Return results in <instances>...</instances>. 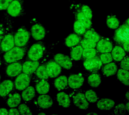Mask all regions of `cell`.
Returning <instances> with one entry per match:
<instances>
[{
	"label": "cell",
	"mask_w": 129,
	"mask_h": 115,
	"mask_svg": "<svg viewBox=\"0 0 129 115\" xmlns=\"http://www.w3.org/2000/svg\"><path fill=\"white\" fill-rule=\"evenodd\" d=\"M7 18L6 33L0 44V49L5 52L11 50L15 46L13 23L9 17Z\"/></svg>",
	"instance_id": "6da1fadb"
},
{
	"label": "cell",
	"mask_w": 129,
	"mask_h": 115,
	"mask_svg": "<svg viewBox=\"0 0 129 115\" xmlns=\"http://www.w3.org/2000/svg\"><path fill=\"white\" fill-rule=\"evenodd\" d=\"M27 47H19L15 46L11 50L5 52L3 59L7 63L17 62L23 59L26 54Z\"/></svg>",
	"instance_id": "7a4b0ae2"
},
{
	"label": "cell",
	"mask_w": 129,
	"mask_h": 115,
	"mask_svg": "<svg viewBox=\"0 0 129 115\" xmlns=\"http://www.w3.org/2000/svg\"><path fill=\"white\" fill-rule=\"evenodd\" d=\"M46 47L43 42H39L32 45L28 50L27 57L29 60L39 61L45 55Z\"/></svg>",
	"instance_id": "3957f363"
},
{
	"label": "cell",
	"mask_w": 129,
	"mask_h": 115,
	"mask_svg": "<svg viewBox=\"0 0 129 115\" xmlns=\"http://www.w3.org/2000/svg\"><path fill=\"white\" fill-rule=\"evenodd\" d=\"M31 34L25 26H21L14 34V39L15 46L24 47L27 46Z\"/></svg>",
	"instance_id": "277c9868"
},
{
	"label": "cell",
	"mask_w": 129,
	"mask_h": 115,
	"mask_svg": "<svg viewBox=\"0 0 129 115\" xmlns=\"http://www.w3.org/2000/svg\"><path fill=\"white\" fill-rule=\"evenodd\" d=\"M24 0H13L9 5L7 11L8 15L13 17L23 16L25 15Z\"/></svg>",
	"instance_id": "5b68a950"
},
{
	"label": "cell",
	"mask_w": 129,
	"mask_h": 115,
	"mask_svg": "<svg viewBox=\"0 0 129 115\" xmlns=\"http://www.w3.org/2000/svg\"><path fill=\"white\" fill-rule=\"evenodd\" d=\"M30 22L32 24L30 34L32 38L36 41L43 40L48 31L36 20L31 19Z\"/></svg>",
	"instance_id": "8992f818"
},
{
	"label": "cell",
	"mask_w": 129,
	"mask_h": 115,
	"mask_svg": "<svg viewBox=\"0 0 129 115\" xmlns=\"http://www.w3.org/2000/svg\"><path fill=\"white\" fill-rule=\"evenodd\" d=\"M114 41L119 45L129 41V26L124 23L116 29L113 37Z\"/></svg>",
	"instance_id": "52a82bcc"
},
{
	"label": "cell",
	"mask_w": 129,
	"mask_h": 115,
	"mask_svg": "<svg viewBox=\"0 0 129 115\" xmlns=\"http://www.w3.org/2000/svg\"><path fill=\"white\" fill-rule=\"evenodd\" d=\"M75 91L71 95L75 105L81 109H87L88 108L89 104L84 94L80 90Z\"/></svg>",
	"instance_id": "ba28073f"
},
{
	"label": "cell",
	"mask_w": 129,
	"mask_h": 115,
	"mask_svg": "<svg viewBox=\"0 0 129 115\" xmlns=\"http://www.w3.org/2000/svg\"><path fill=\"white\" fill-rule=\"evenodd\" d=\"M102 63L100 57L95 56L90 59H86L83 63L84 66L87 70L91 72H96L100 69Z\"/></svg>",
	"instance_id": "9c48e42d"
},
{
	"label": "cell",
	"mask_w": 129,
	"mask_h": 115,
	"mask_svg": "<svg viewBox=\"0 0 129 115\" xmlns=\"http://www.w3.org/2000/svg\"><path fill=\"white\" fill-rule=\"evenodd\" d=\"M30 82L29 75L24 73L19 75L15 79L14 86L16 89L23 90L29 86Z\"/></svg>",
	"instance_id": "30bf717a"
},
{
	"label": "cell",
	"mask_w": 129,
	"mask_h": 115,
	"mask_svg": "<svg viewBox=\"0 0 129 115\" xmlns=\"http://www.w3.org/2000/svg\"><path fill=\"white\" fill-rule=\"evenodd\" d=\"M96 48L100 53H110L112 50L113 43L109 39L102 37L96 43Z\"/></svg>",
	"instance_id": "8fae6325"
},
{
	"label": "cell",
	"mask_w": 129,
	"mask_h": 115,
	"mask_svg": "<svg viewBox=\"0 0 129 115\" xmlns=\"http://www.w3.org/2000/svg\"><path fill=\"white\" fill-rule=\"evenodd\" d=\"M73 13L75 20L82 24L87 30L92 28V24L91 20L89 19L84 16L79 8L78 5L74 6Z\"/></svg>",
	"instance_id": "7c38bea8"
},
{
	"label": "cell",
	"mask_w": 129,
	"mask_h": 115,
	"mask_svg": "<svg viewBox=\"0 0 129 115\" xmlns=\"http://www.w3.org/2000/svg\"><path fill=\"white\" fill-rule=\"evenodd\" d=\"M46 68L49 77H57L61 73V67L54 60H50L46 64Z\"/></svg>",
	"instance_id": "4fadbf2b"
},
{
	"label": "cell",
	"mask_w": 129,
	"mask_h": 115,
	"mask_svg": "<svg viewBox=\"0 0 129 115\" xmlns=\"http://www.w3.org/2000/svg\"><path fill=\"white\" fill-rule=\"evenodd\" d=\"M54 59L61 67L64 69L69 70L72 67V61L68 55L58 53L54 55Z\"/></svg>",
	"instance_id": "5bb4252c"
},
{
	"label": "cell",
	"mask_w": 129,
	"mask_h": 115,
	"mask_svg": "<svg viewBox=\"0 0 129 115\" xmlns=\"http://www.w3.org/2000/svg\"><path fill=\"white\" fill-rule=\"evenodd\" d=\"M84 81V78L81 74L71 75L68 79V85L72 89H77L83 85Z\"/></svg>",
	"instance_id": "9a60e30c"
},
{
	"label": "cell",
	"mask_w": 129,
	"mask_h": 115,
	"mask_svg": "<svg viewBox=\"0 0 129 115\" xmlns=\"http://www.w3.org/2000/svg\"><path fill=\"white\" fill-rule=\"evenodd\" d=\"M22 71V65L21 62H17L10 63L6 69V74L10 77H14L20 74Z\"/></svg>",
	"instance_id": "2e32d148"
},
{
	"label": "cell",
	"mask_w": 129,
	"mask_h": 115,
	"mask_svg": "<svg viewBox=\"0 0 129 115\" xmlns=\"http://www.w3.org/2000/svg\"><path fill=\"white\" fill-rule=\"evenodd\" d=\"M40 65L39 61H26L22 65V72L23 73L30 75L34 73Z\"/></svg>",
	"instance_id": "e0dca14e"
},
{
	"label": "cell",
	"mask_w": 129,
	"mask_h": 115,
	"mask_svg": "<svg viewBox=\"0 0 129 115\" xmlns=\"http://www.w3.org/2000/svg\"><path fill=\"white\" fill-rule=\"evenodd\" d=\"M14 84L10 80H6L0 83V96L5 97L13 90Z\"/></svg>",
	"instance_id": "ac0fdd59"
},
{
	"label": "cell",
	"mask_w": 129,
	"mask_h": 115,
	"mask_svg": "<svg viewBox=\"0 0 129 115\" xmlns=\"http://www.w3.org/2000/svg\"><path fill=\"white\" fill-rule=\"evenodd\" d=\"M37 104L42 109H47L52 107L53 104V100L51 97L48 95H42L37 98Z\"/></svg>",
	"instance_id": "d6986e66"
},
{
	"label": "cell",
	"mask_w": 129,
	"mask_h": 115,
	"mask_svg": "<svg viewBox=\"0 0 129 115\" xmlns=\"http://www.w3.org/2000/svg\"><path fill=\"white\" fill-rule=\"evenodd\" d=\"M117 71V65L114 62L107 63L102 68L103 74L106 77L114 75Z\"/></svg>",
	"instance_id": "ffe728a7"
},
{
	"label": "cell",
	"mask_w": 129,
	"mask_h": 115,
	"mask_svg": "<svg viewBox=\"0 0 129 115\" xmlns=\"http://www.w3.org/2000/svg\"><path fill=\"white\" fill-rule=\"evenodd\" d=\"M114 101L111 99L103 98L99 100L97 103L98 108L102 110H109L114 106Z\"/></svg>",
	"instance_id": "44dd1931"
},
{
	"label": "cell",
	"mask_w": 129,
	"mask_h": 115,
	"mask_svg": "<svg viewBox=\"0 0 129 115\" xmlns=\"http://www.w3.org/2000/svg\"><path fill=\"white\" fill-rule=\"evenodd\" d=\"M21 95L17 93L10 94L7 101V105L11 108H15L18 106L21 103Z\"/></svg>",
	"instance_id": "7402d4cb"
},
{
	"label": "cell",
	"mask_w": 129,
	"mask_h": 115,
	"mask_svg": "<svg viewBox=\"0 0 129 115\" xmlns=\"http://www.w3.org/2000/svg\"><path fill=\"white\" fill-rule=\"evenodd\" d=\"M82 36L74 33L69 35L65 39V44L69 47H74L80 44Z\"/></svg>",
	"instance_id": "603a6c76"
},
{
	"label": "cell",
	"mask_w": 129,
	"mask_h": 115,
	"mask_svg": "<svg viewBox=\"0 0 129 115\" xmlns=\"http://www.w3.org/2000/svg\"><path fill=\"white\" fill-rule=\"evenodd\" d=\"M111 54L113 59L117 62H119L126 56V53L122 47L119 45H116L112 49Z\"/></svg>",
	"instance_id": "cb8c5ba5"
},
{
	"label": "cell",
	"mask_w": 129,
	"mask_h": 115,
	"mask_svg": "<svg viewBox=\"0 0 129 115\" xmlns=\"http://www.w3.org/2000/svg\"><path fill=\"white\" fill-rule=\"evenodd\" d=\"M56 99L58 105L63 107L68 108L70 106L71 100L69 96L63 92L57 94Z\"/></svg>",
	"instance_id": "d4e9b609"
},
{
	"label": "cell",
	"mask_w": 129,
	"mask_h": 115,
	"mask_svg": "<svg viewBox=\"0 0 129 115\" xmlns=\"http://www.w3.org/2000/svg\"><path fill=\"white\" fill-rule=\"evenodd\" d=\"M54 87L58 90L60 91L66 89L68 86L67 77L65 76H60L54 80Z\"/></svg>",
	"instance_id": "484cf974"
},
{
	"label": "cell",
	"mask_w": 129,
	"mask_h": 115,
	"mask_svg": "<svg viewBox=\"0 0 129 115\" xmlns=\"http://www.w3.org/2000/svg\"><path fill=\"white\" fill-rule=\"evenodd\" d=\"M50 85L48 80H41L36 84V89L38 94H45L49 92Z\"/></svg>",
	"instance_id": "4316f807"
},
{
	"label": "cell",
	"mask_w": 129,
	"mask_h": 115,
	"mask_svg": "<svg viewBox=\"0 0 129 115\" xmlns=\"http://www.w3.org/2000/svg\"><path fill=\"white\" fill-rule=\"evenodd\" d=\"M87 82L89 85L92 87H98L101 83V78L100 75L95 72L90 75L88 77Z\"/></svg>",
	"instance_id": "83f0119b"
},
{
	"label": "cell",
	"mask_w": 129,
	"mask_h": 115,
	"mask_svg": "<svg viewBox=\"0 0 129 115\" xmlns=\"http://www.w3.org/2000/svg\"><path fill=\"white\" fill-rule=\"evenodd\" d=\"M82 37L83 38L89 39L96 43L102 37L98 34L92 28L87 30Z\"/></svg>",
	"instance_id": "f1b7e54d"
},
{
	"label": "cell",
	"mask_w": 129,
	"mask_h": 115,
	"mask_svg": "<svg viewBox=\"0 0 129 115\" xmlns=\"http://www.w3.org/2000/svg\"><path fill=\"white\" fill-rule=\"evenodd\" d=\"M34 73V74L37 78L41 80H48L49 76L47 74L46 68V64H43L39 65Z\"/></svg>",
	"instance_id": "f546056e"
},
{
	"label": "cell",
	"mask_w": 129,
	"mask_h": 115,
	"mask_svg": "<svg viewBox=\"0 0 129 115\" xmlns=\"http://www.w3.org/2000/svg\"><path fill=\"white\" fill-rule=\"evenodd\" d=\"M118 79L126 86L129 85V72L128 71L120 69L118 71L117 73Z\"/></svg>",
	"instance_id": "4dcf8cb0"
},
{
	"label": "cell",
	"mask_w": 129,
	"mask_h": 115,
	"mask_svg": "<svg viewBox=\"0 0 129 115\" xmlns=\"http://www.w3.org/2000/svg\"><path fill=\"white\" fill-rule=\"evenodd\" d=\"M106 24L110 29L116 30L120 26V22L115 15L110 14L107 17Z\"/></svg>",
	"instance_id": "1f68e13d"
},
{
	"label": "cell",
	"mask_w": 129,
	"mask_h": 115,
	"mask_svg": "<svg viewBox=\"0 0 129 115\" xmlns=\"http://www.w3.org/2000/svg\"><path fill=\"white\" fill-rule=\"evenodd\" d=\"M35 91L33 87L28 86L23 90L22 93V98L24 101H29L35 97Z\"/></svg>",
	"instance_id": "d6a6232c"
},
{
	"label": "cell",
	"mask_w": 129,
	"mask_h": 115,
	"mask_svg": "<svg viewBox=\"0 0 129 115\" xmlns=\"http://www.w3.org/2000/svg\"><path fill=\"white\" fill-rule=\"evenodd\" d=\"M83 49L80 44L72 48L71 52V58L76 61H78L81 59Z\"/></svg>",
	"instance_id": "836d02e7"
},
{
	"label": "cell",
	"mask_w": 129,
	"mask_h": 115,
	"mask_svg": "<svg viewBox=\"0 0 129 115\" xmlns=\"http://www.w3.org/2000/svg\"><path fill=\"white\" fill-rule=\"evenodd\" d=\"M73 29L75 33L81 36H82L87 30L86 28L82 24L76 20L74 24Z\"/></svg>",
	"instance_id": "e575fe53"
},
{
	"label": "cell",
	"mask_w": 129,
	"mask_h": 115,
	"mask_svg": "<svg viewBox=\"0 0 129 115\" xmlns=\"http://www.w3.org/2000/svg\"><path fill=\"white\" fill-rule=\"evenodd\" d=\"M79 8L81 12L88 18L91 20L93 17L92 12L90 8L86 5H78Z\"/></svg>",
	"instance_id": "d590c367"
},
{
	"label": "cell",
	"mask_w": 129,
	"mask_h": 115,
	"mask_svg": "<svg viewBox=\"0 0 129 115\" xmlns=\"http://www.w3.org/2000/svg\"><path fill=\"white\" fill-rule=\"evenodd\" d=\"M97 52L96 49L95 48L83 49L82 57L85 60L90 59L96 56Z\"/></svg>",
	"instance_id": "8d00e7d4"
},
{
	"label": "cell",
	"mask_w": 129,
	"mask_h": 115,
	"mask_svg": "<svg viewBox=\"0 0 129 115\" xmlns=\"http://www.w3.org/2000/svg\"><path fill=\"white\" fill-rule=\"evenodd\" d=\"M84 95L86 100L90 103H95L99 98L95 92L92 89L87 90Z\"/></svg>",
	"instance_id": "74e56055"
},
{
	"label": "cell",
	"mask_w": 129,
	"mask_h": 115,
	"mask_svg": "<svg viewBox=\"0 0 129 115\" xmlns=\"http://www.w3.org/2000/svg\"><path fill=\"white\" fill-rule=\"evenodd\" d=\"M80 44L83 49L95 48L96 46V43L89 39L82 38Z\"/></svg>",
	"instance_id": "f35d334b"
},
{
	"label": "cell",
	"mask_w": 129,
	"mask_h": 115,
	"mask_svg": "<svg viewBox=\"0 0 129 115\" xmlns=\"http://www.w3.org/2000/svg\"><path fill=\"white\" fill-rule=\"evenodd\" d=\"M126 112L125 105L123 103H121L117 105L114 109V112L116 115H126Z\"/></svg>",
	"instance_id": "ab89813d"
},
{
	"label": "cell",
	"mask_w": 129,
	"mask_h": 115,
	"mask_svg": "<svg viewBox=\"0 0 129 115\" xmlns=\"http://www.w3.org/2000/svg\"><path fill=\"white\" fill-rule=\"evenodd\" d=\"M102 63L107 64L113 61V59L112 54L109 53H103L100 57Z\"/></svg>",
	"instance_id": "60d3db41"
},
{
	"label": "cell",
	"mask_w": 129,
	"mask_h": 115,
	"mask_svg": "<svg viewBox=\"0 0 129 115\" xmlns=\"http://www.w3.org/2000/svg\"><path fill=\"white\" fill-rule=\"evenodd\" d=\"M18 110L20 115H32L30 109L26 104H20L18 107Z\"/></svg>",
	"instance_id": "b9f144b4"
},
{
	"label": "cell",
	"mask_w": 129,
	"mask_h": 115,
	"mask_svg": "<svg viewBox=\"0 0 129 115\" xmlns=\"http://www.w3.org/2000/svg\"><path fill=\"white\" fill-rule=\"evenodd\" d=\"M120 63V66L122 69L125 70H129V56L127 55L124 57L121 60Z\"/></svg>",
	"instance_id": "7bdbcfd3"
},
{
	"label": "cell",
	"mask_w": 129,
	"mask_h": 115,
	"mask_svg": "<svg viewBox=\"0 0 129 115\" xmlns=\"http://www.w3.org/2000/svg\"><path fill=\"white\" fill-rule=\"evenodd\" d=\"M13 0H0V11L7 10Z\"/></svg>",
	"instance_id": "ee69618b"
},
{
	"label": "cell",
	"mask_w": 129,
	"mask_h": 115,
	"mask_svg": "<svg viewBox=\"0 0 129 115\" xmlns=\"http://www.w3.org/2000/svg\"><path fill=\"white\" fill-rule=\"evenodd\" d=\"M6 32V28L3 25H0V44Z\"/></svg>",
	"instance_id": "f6af8a7d"
},
{
	"label": "cell",
	"mask_w": 129,
	"mask_h": 115,
	"mask_svg": "<svg viewBox=\"0 0 129 115\" xmlns=\"http://www.w3.org/2000/svg\"><path fill=\"white\" fill-rule=\"evenodd\" d=\"M8 115H20L19 110L17 109L11 108L9 111Z\"/></svg>",
	"instance_id": "bcb514c9"
},
{
	"label": "cell",
	"mask_w": 129,
	"mask_h": 115,
	"mask_svg": "<svg viewBox=\"0 0 129 115\" xmlns=\"http://www.w3.org/2000/svg\"><path fill=\"white\" fill-rule=\"evenodd\" d=\"M129 41L125 42L122 44L123 49L126 52L128 53L129 52Z\"/></svg>",
	"instance_id": "7dc6e473"
},
{
	"label": "cell",
	"mask_w": 129,
	"mask_h": 115,
	"mask_svg": "<svg viewBox=\"0 0 129 115\" xmlns=\"http://www.w3.org/2000/svg\"><path fill=\"white\" fill-rule=\"evenodd\" d=\"M9 111L5 108L0 109V115H8Z\"/></svg>",
	"instance_id": "c3c4849f"
},
{
	"label": "cell",
	"mask_w": 129,
	"mask_h": 115,
	"mask_svg": "<svg viewBox=\"0 0 129 115\" xmlns=\"http://www.w3.org/2000/svg\"><path fill=\"white\" fill-rule=\"evenodd\" d=\"M125 107L127 111L128 112V113H129V101H127V102L125 104Z\"/></svg>",
	"instance_id": "681fc988"
},
{
	"label": "cell",
	"mask_w": 129,
	"mask_h": 115,
	"mask_svg": "<svg viewBox=\"0 0 129 115\" xmlns=\"http://www.w3.org/2000/svg\"><path fill=\"white\" fill-rule=\"evenodd\" d=\"M125 97L126 99V101H129V97L128 90V91H127V92L126 93Z\"/></svg>",
	"instance_id": "f907efd6"
},
{
	"label": "cell",
	"mask_w": 129,
	"mask_h": 115,
	"mask_svg": "<svg viewBox=\"0 0 129 115\" xmlns=\"http://www.w3.org/2000/svg\"><path fill=\"white\" fill-rule=\"evenodd\" d=\"M86 115H98V114L96 113L95 112H90L89 113H88L86 114Z\"/></svg>",
	"instance_id": "816d5d0a"
},
{
	"label": "cell",
	"mask_w": 129,
	"mask_h": 115,
	"mask_svg": "<svg viewBox=\"0 0 129 115\" xmlns=\"http://www.w3.org/2000/svg\"><path fill=\"white\" fill-rule=\"evenodd\" d=\"M125 24H126L128 26H129V18L127 19L124 22Z\"/></svg>",
	"instance_id": "f5cc1de1"
},
{
	"label": "cell",
	"mask_w": 129,
	"mask_h": 115,
	"mask_svg": "<svg viewBox=\"0 0 129 115\" xmlns=\"http://www.w3.org/2000/svg\"><path fill=\"white\" fill-rule=\"evenodd\" d=\"M38 115H46V113H44V112H41L39 113L38 114Z\"/></svg>",
	"instance_id": "db71d44e"
},
{
	"label": "cell",
	"mask_w": 129,
	"mask_h": 115,
	"mask_svg": "<svg viewBox=\"0 0 129 115\" xmlns=\"http://www.w3.org/2000/svg\"><path fill=\"white\" fill-rule=\"evenodd\" d=\"M1 75L0 74V81H1Z\"/></svg>",
	"instance_id": "11a10c76"
},
{
	"label": "cell",
	"mask_w": 129,
	"mask_h": 115,
	"mask_svg": "<svg viewBox=\"0 0 129 115\" xmlns=\"http://www.w3.org/2000/svg\"><path fill=\"white\" fill-rule=\"evenodd\" d=\"M0 63H1V60H0Z\"/></svg>",
	"instance_id": "9f6ffc18"
}]
</instances>
